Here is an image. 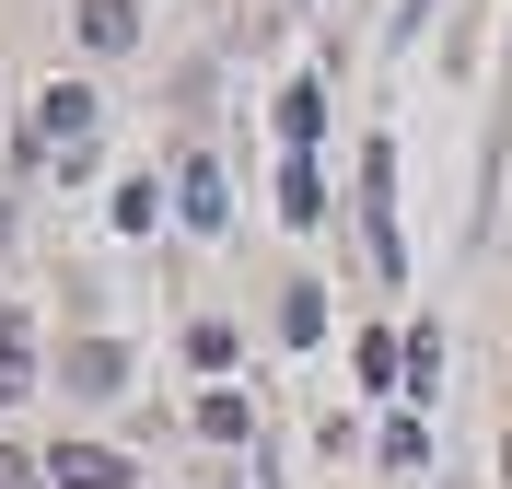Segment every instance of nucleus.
<instances>
[{
    "label": "nucleus",
    "mask_w": 512,
    "mask_h": 489,
    "mask_svg": "<svg viewBox=\"0 0 512 489\" xmlns=\"http://www.w3.org/2000/svg\"><path fill=\"white\" fill-rule=\"evenodd\" d=\"M82 129H94V94H82V82H47V94H35V152H70V140H82Z\"/></svg>",
    "instance_id": "1"
},
{
    "label": "nucleus",
    "mask_w": 512,
    "mask_h": 489,
    "mask_svg": "<svg viewBox=\"0 0 512 489\" xmlns=\"http://www.w3.org/2000/svg\"><path fill=\"white\" fill-rule=\"evenodd\" d=\"M0 245H12V210H0Z\"/></svg>",
    "instance_id": "10"
},
{
    "label": "nucleus",
    "mask_w": 512,
    "mask_h": 489,
    "mask_svg": "<svg viewBox=\"0 0 512 489\" xmlns=\"http://www.w3.org/2000/svg\"><path fill=\"white\" fill-rule=\"evenodd\" d=\"M82 47H128V0H82Z\"/></svg>",
    "instance_id": "5"
},
{
    "label": "nucleus",
    "mask_w": 512,
    "mask_h": 489,
    "mask_svg": "<svg viewBox=\"0 0 512 489\" xmlns=\"http://www.w3.org/2000/svg\"><path fill=\"white\" fill-rule=\"evenodd\" d=\"M59 385H70V396H117V385H128V350H117V338H82V350L59 361Z\"/></svg>",
    "instance_id": "2"
},
{
    "label": "nucleus",
    "mask_w": 512,
    "mask_h": 489,
    "mask_svg": "<svg viewBox=\"0 0 512 489\" xmlns=\"http://www.w3.org/2000/svg\"><path fill=\"white\" fill-rule=\"evenodd\" d=\"M198 431L210 443H245V396H198Z\"/></svg>",
    "instance_id": "6"
},
{
    "label": "nucleus",
    "mask_w": 512,
    "mask_h": 489,
    "mask_svg": "<svg viewBox=\"0 0 512 489\" xmlns=\"http://www.w3.org/2000/svg\"><path fill=\"white\" fill-rule=\"evenodd\" d=\"M47 478H59V489H128V455H105V443H59Z\"/></svg>",
    "instance_id": "3"
},
{
    "label": "nucleus",
    "mask_w": 512,
    "mask_h": 489,
    "mask_svg": "<svg viewBox=\"0 0 512 489\" xmlns=\"http://www.w3.org/2000/svg\"><path fill=\"white\" fill-rule=\"evenodd\" d=\"M0 489H47V478H35V455H12V443H0Z\"/></svg>",
    "instance_id": "8"
},
{
    "label": "nucleus",
    "mask_w": 512,
    "mask_h": 489,
    "mask_svg": "<svg viewBox=\"0 0 512 489\" xmlns=\"http://www.w3.org/2000/svg\"><path fill=\"white\" fill-rule=\"evenodd\" d=\"M501 489H512V443H501Z\"/></svg>",
    "instance_id": "9"
},
{
    "label": "nucleus",
    "mask_w": 512,
    "mask_h": 489,
    "mask_svg": "<svg viewBox=\"0 0 512 489\" xmlns=\"http://www.w3.org/2000/svg\"><path fill=\"white\" fill-rule=\"evenodd\" d=\"M280 210H291V222H315V210H326V187H315V163H291V175H280Z\"/></svg>",
    "instance_id": "7"
},
{
    "label": "nucleus",
    "mask_w": 512,
    "mask_h": 489,
    "mask_svg": "<svg viewBox=\"0 0 512 489\" xmlns=\"http://www.w3.org/2000/svg\"><path fill=\"white\" fill-rule=\"evenodd\" d=\"M24 385H35V326L0 303V396H24Z\"/></svg>",
    "instance_id": "4"
}]
</instances>
